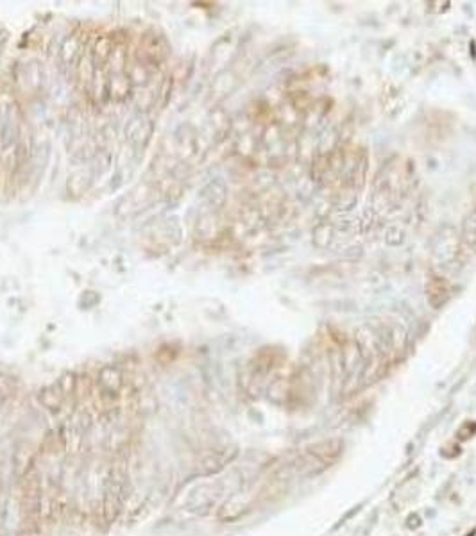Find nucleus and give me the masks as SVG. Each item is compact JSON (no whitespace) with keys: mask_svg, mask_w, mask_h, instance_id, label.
I'll return each mask as SVG.
<instances>
[{"mask_svg":"<svg viewBox=\"0 0 476 536\" xmlns=\"http://www.w3.org/2000/svg\"><path fill=\"white\" fill-rule=\"evenodd\" d=\"M344 445L340 440H326L321 443H313L303 450L299 456V475L311 477V475L323 474L340 458Z\"/></svg>","mask_w":476,"mask_h":536,"instance_id":"obj_1","label":"nucleus"}]
</instances>
